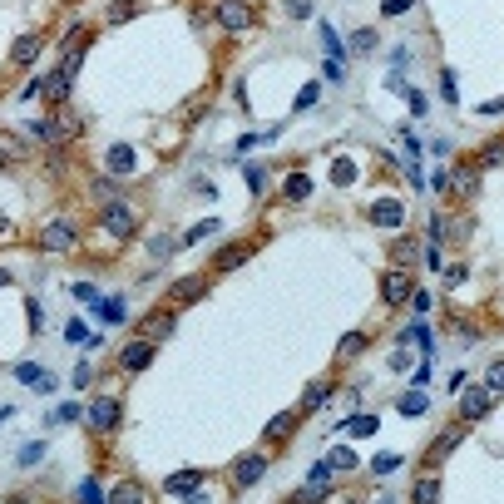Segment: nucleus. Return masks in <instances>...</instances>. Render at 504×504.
<instances>
[{
	"instance_id": "f257e3e1",
	"label": "nucleus",
	"mask_w": 504,
	"mask_h": 504,
	"mask_svg": "<svg viewBox=\"0 0 504 504\" xmlns=\"http://www.w3.org/2000/svg\"><path fill=\"white\" fill-rule=\"evenodd\" d=\"M100 222H104V232H109V237H134V227H139V213H134L129 203H109Z\"/></svg>"
},
{
	"instance_id": "f03ea898",
	"label": "nucleus",
	"mask_w": 504,
	"mask_h": 504,
	"mask_svg": "<svg viewBox=\"0 0 504 504\" xmlns=\"http://www.w3.org/2000/svg\"><path fill=\"white\" fill-rule=\"evenodd\" d=\"M262 475H267V455H262V450H252V455H242V460L232 465V490H252Z\"/></svg>"
},
{
	"instance_id": "7ed1b4c3",
	"label": "nucleus",
	"mask_w": 504,
	"mask_h": 504,
	"mask_svg": "<svg viewBox=\"0 0 504 504\" xmlns=\"http://www.w3.org/2000/svg\"><path fill=\"white\" fill-rule=\"evenodd\" d=\"M104 168H109L114 178H134V168H139V154H134V144H114V149L104 154Z\"/></svg>"
},
{
	"instance_id": "20e7f679",
	"label": "nucleus",
	"mask_w": 504,
	"mask_h": 504,
	"mask_svg": "<svg viewBox=\"0 0 504 504\" xmlns=\"http://www.w3.org/2000/svg\"><path fill=\"white\" fill-rule=\"evenodd\" d=\"M410 292H415V287H410V272H405V267H391V272L381 277V297H386V306H401Z\"/></svg>"
},
{
	"instance_id": "39448f33",
	"label": "nucleus",
	"mask_w": 504,
	"mask_h": 504,
	"mask_svg": "<svg viewBox=\"0 0 504 504\" xmlns=\"http://www.w3.org/2000/svg\"><path fill=\"white\" fill-rule=\"evenodd\" d=\"M154 346H159V341H149V336H144V341H129V346L119 351V366H124L129 376H134V371H144V366L154 361Z\"/></svg>"
},
{
	"instance_id": "423d86ee",
	"label": "nucleus",
	"mask_w": 504,
	"mask_h": 504,
	"mask_svg": "<svg viewBox=\"0 0 504 504\" xmlns=\"http://www.w3.org/2000/svg\"><path fill=\"white\" fill-rule=\"evenodd\" d=\"M490 401H495V391L475 386V391H465V396H460V415L475 425V420H485V415H490Z\"/></svg>"
},
{
	"instance_id": "0eeeda50",
	"label": "nucleus",
	"mask_w": 504,
	"mask_h": 504,
	"mask_svg": "<svg viewBox=\"0 0 504 504\" xmlns=\"http://www.w3.org/2000/svg\"><path fill=\"white\" fill-rule=\"evenodd\" d=\"M40 242H45V252H75V227L70 222H45Z\"/></svg>"
},
{
	"instance_id": "6e6552de",
	"label": "nucleus",
	"mask_w": 504,
	"mask_h": 504,
	"mask_svg": "<svg viewBox=\"0 0 504 504\" xmlns=\"http://www.w3.org/2000/svg\"><path fill=\"white\" fill-rule=\"evenodd\" d=\"M203 480H208L203 470H178V475H168V480H163V490H168L173 500H188V495H198Z\"/></svg>"
},
{
	"instance_id": "1a4fd4ad",
	"label": "nucleus",
	"mask_w": 504,
	"mask_h": 504,
	"mask_svg": "<svg viewBox=\"0 0 504 504\" xmlns=\"http://www.w3.org/2000/svg\"><path fill=\"white\" fill-rule=\"evenodd\" d=\"M85 425H90V430H114V425H119V401H109V396L95 401L85 410Z\"/></svg>"
},
{
	"instance_id": "9d476101",
	"label": "nucleus",
	"mask_w": 504,
	"mask_h": 504,
	"mask_svg": "<svg viewBox=\"0 0 504 504\" xmlns=\"http://www.w3.org/2000/svg\"><path fill=\"white\" fill-rule=\"evenodd\" d=\"M218 20H222V30H247V25H252V10H247L242 0H222V5H218Z\"/></svg>"
},
{
	"instance_id": "9b49d317",
	"label": "nucleus",
	"mask_w": 504,
	"mask_h": 504,
	"mask_svg": "<svg viewBox=\"0 0 504 504\" xmlns=\"http://www.w3.org/2000/svg\"><path fill=\"white\" fill-rule=\"evenodd\" d=\"M371 222H376V227H401V222H405V208L396 198L371 203Z\"/></svg>"
},
{
	"instance_id": "f8f14e48",
	"label": "nucleus",
	"mask_w": 504,
	"mask_h": 504,
	"mask_svg": "<svg viewBox=\"0 0 504 504\" xmlns=\"http://www.w3.org/2000/svg\"><path fill=\"white\" fill-rule=\"evenodd\" d=\"M297 425H302V410H282V415H272V420H267L262 440H287V435H292Z\"/></svg>"
},
{
	"instance_id": "ddd939ff",
	"label": "nucleus",
	"mask_w": 504,
	"mask_h": 504,
	"mask_svg": "<svg viewBox=\"0 0 504 504\" xmlns=\"http://www.w3.org/2000/svg\"><path fill=\"white\" fill-rule=\"evenodd\" d=\"M203 287H208V277H183V282H173L168 311H173V306H183V302H198V297H203Z\"/></svg>"
},
{
	"instance_id": "4468645a",
	"label": "nucleus",
	"mask_w": 504,
	"mask_h": 504,
	"mask_svg": "<svg viewBox=\"0 0 504 504\" xmlns=\"http://www.w3.org/2000/svg\"><path fill=\"white\" fill-rule=\"evenodd\" d=\"M65 129H70L65 119H35V124H30V134H35L40 144H60V139H70Z\"/></svg>"
},
{
	"instance_id": "2eb2a0df",
	"label": "nucleus",
	"mask_w": 504,
	"mask_h": 504,
	"mask_svg": "<svg viewBox=\"0 0 504 504\" xmlns=\"http://www.w3.org/2000/svg\"><path fill=\"white\" fill-rule=\"evenodd\" d=\"M247 252H252L247 242H227V247L218 252V262H213V272H232V267H242V262H247Z\"/></svg>"
},
{
	"instance_id": "dca6fc26",
	"label": "nucleus",
	"mask_w": 504,
	"mask_h": 504,
	"mask_svg": "<svg viewBox=\"0 0 504 504\" xmlns=\"http://www.w3.org/2000/svg\"><path fill=\"white\" fill-rule=\"evenodd\" d=\"M40 95H45V100H55V104H65V100H70V80H65L60 70H50V75L40 80Z\"/></svg>"
},
{
	"instance_id": "f3484780",
	"label": "nucleus",
	"mask_w": 504,
	"mask_h": 504,
	"mask_svg": "<svg viewBox=\"0 0 504 504\" xmlns=\"http://www.w3.org/2000/svg\"><path fill=\"white\" fill-rule=\"evenodd\" d=\"M326 401H331V381H311L302 391V405H297V410H321Z\"/></svg>"
},
{
	"instance_id": "a211bd4d",
	"label": "nucleus",
	"mask_w": 504,
	"mask_h": 504,
	"mask_svg": "<svg viewBox=\"0 0 504 504\" xmlns=\"http://www.w3.org/2000/svg\"><path fill=\"white\" fill-rule=\"evenodd\" d=\"M168 331H173V311H154V316L144 321V336H149V341H163Z\"/></svg>"
},
{
	"instance_id": "6ab92c4d",
	"label": "nucleus",
	"mask_w": 504,
	"mask_h": 504,
	"mask_svg": "<svg viewBox=\"0 0 504 504\" xmlns=\"http://www.w3.org/2000/svg\"><path fill=\"white\" fill-rule=\"evenodd\" d=\"M282 193H287V203H306L311 198V178H306V173H292V178L282 183Z\"/></svg>"
},
{
	"instance_id": "aec40b11",
	"label": "nucleus",
	"mask_w": 504,
	"mask_h": 504,
	"mask_svg": "<svg viewBox=\"0 0 504 504\" xmlns=\"http://www.w3.org/2000/svg\"><path fill=\"white\" fill-rule=\"evenodd\" d=\"M40 45H45V40H40V35H20V40H15V65H30V60H35V50H40Z\"/></svg>"
},
{
	"instance_id": "412c9836",
	"label": "nucleus",
	"mask_w": 504,
	"mask_h": 504,
	"mask_svg": "<svg viewBox=\"0 0 504 504\" xmlns=\"http://www.w3.org/2000/svg\"><path fill=\"white\" fill-rule=\"evenodd\" d=\"M455 445H460V430H455V435H440V440L430 445V455H425V465H440V460H445V455H450Z\"/></svg>"
},
{
	"instance_id": "4be33fe9",
	"label": "nucleus",
	"mask_w": 504,
	"mask_h": 504,
	"mask_svg": "<svg viewBox=\"0 0 504 504\" xmlns=\"http://www.w3.org/2000/svg\"><path fill=\"white\" fill-rule=\"evenodd\" d=\"M109 504H149V495H144L134 480H124V485L114 490V500H109Z\"/></svg>"
},
{
	"instance_id": "5701e85b",
	"label": "nucleus",
	"mask_w": 504,
	"mask_h": 504,
	"mask_svg": "<svg viewBox=\"0 0 504 504\" xmlns=\"http://www.w3.org/2000/svg\"><path fill=\"white\" fill-rule=\"evenodd\" d=\"M425 405H430V401H425V391H405L396 410H401L405 420H410V415H425Z\"/></svg>"
},
{
	"instance_id": "b1692460",
	"label": "nucleus",
	"mask_w": 504,
	"mask_h": 504,
	"mask_svg": "<svg viewBox=\"0 0 504 504\" xmlns=\"http://www.w3.org/2000/svg\"><path fill=\"white\" fill-rule=\"evenodd\" d=\"M218 232V218H203V222H193L188 232H183V247H193V242H203V237H213Z\"/></svg>"
},
{
	"instance_id": "393cba45",
	"label": "nucleus",
	"mask_w": 504,
	"mask_h": 504,
	"mask_svg": "<svg viewBox=\"0 0 504 504\" xmlns=\"http://www.w3.org/2000/svg\"><path fill=\"white\" fill-rule=\"evenodd\" d=\"M435 500H440V480H435V475H425V480L415 485V500H410V504H435Z\"/></svg>"
},
{
	"instance_id": "a878e982",
	"label": "nucleus",
	"mask_w": 504,
	"mask_h": 504,
	"mask_svg": "<svg viewBox=\"0 0 504 504\" xmlns=\"http://www.w3.org/2000/svg\"><path fill=\"white\" fill-rule=\"evenodd\" d=\"M20 154H25V149H20V139H15V134H0V168H10Z\"/></svg>"
},
{
	"instance_id": "bb28decb",
	"label": "nucleus",
	"mask_w": 504,
	"mask_h": 504,
	"mask_svg": "<svg viewBox=\"0 0 504 504\" xmlns=\"http://www.w3.org/2000/svg\"><path fill=\"white\" fill-rule=\"evenodd\" d=\"M80 415H85V405L65 401V405H60V410H50V415H45V420H50V425H70V420H80Z\"/></svg>"
},
{
	"instance_id": "cd10ccee",
	"label": "nucleus",
	"mask_w": 504,
	"mask_h": 504,
	"mask_svg": "<svg viewBox=\"0 0 504 504\" xmlns=\"http://www.w3.org/2000/svg\"><path fill=\"white\" fill-rule=\"evenodd\" d=\"M415 252H420V247H415L410 237H401V242H391V262H396V267H405V262H415Z\"/></svg>"
},
{
	"instance_id": "c85d7f7f",
	"label": "nucleus",
	"mask_w": 504,
	"mask_h": 504,
	"mask_svg": "<svg viewBox=\"0 0 504 504\" xmlns=\"http://www.w3.org/2000/svg\"><path fill=\"white\" fill-rule=\"evenodd\" d=\"M80 65H85V45H75V50L65 55V65H60V75H65V80H75V75H80Z\"/></svg>"
},
{
	"instance_id": "c756f323",
	"label": "nucleus",
	"mask_w": 504,
	"mask_h": 504,
	"mask_svg": "<svg viewBox=\"0 0 504 504\" xmlns=\"http://www.w3.org/2000/svg\"><path fill=\"white\" fill-rule=\"evenodd\" d=\"M242 178H247V188H252V193H262V188H267V168H262V163H247V168H242Z\"/></svg>"
},
{
	"instance_id": "7c9ffc66",
	"label": "nucleus",
	"mask_w": 504,
	"mask_h": 504,
	"mask_svg": "<svg viewBox=\"0 0 504 504\" xmlns=\"http://www.w3.org/2000/svg\"><path fill=\"white\" fill-rule=\"evenodd\" d=\"M366 341H371V336H366V331H351V336H346V341H341V351H336V356H341V361H346V356H356V351H366Z\"/></svg>"
},
{
	"instance_id": "2f4dec72",
	"label": "nucleus",
	"mask_w": 504,
	"mask_h": 504,
	"mask_svg": "<svg viewBox=\"0 0 504 504\" xmlns=\"http://www.w3.org/2000/svg\"><path fill=\"white\" fill-rule=\"evenodd\" d=\"M316 500H326V480H306L302 495H297V504H316Z\"/></svg>"
},
{
	"instance_id": "473e14b6",
	"label": "nucleus",
	"mask_w": 504,
	"mask_h": 504,
	"mask_svg": "<svg viewBox=\"0 0 504 504\" xmlns=\"http://www.w3.org/2000/svg\"><path fill=\"white\" fill-rule=\"evenodd\" d=\"M100 321L119 326V321H124V297H114V302H100Z\"/></svg>"
},
{
	"instance_id": "72a5a7b5",
	"label": "nucleus",
	"mask_w": 504,
	"mask_h": 504,
	"mask_svg": "<svg viewBox=\"0 0 504 504\" xmlns=\"http://www.w3.org/2000/svg\"><path fill=\"white\" fill-rule=\"evenodd\" d=\"M351 50H356V55H371V50H376V30H356V35H351Z\"/></svg>"
},
{
	"instance_id": "f704fd0d",
	"label": "nucleus",
	"mask_w": 504,
	"mask_h": 504,
	"mask_svg": "<svg viewBox=\"0 0 504 504\" xmlns=\"http://www.w3.org/2000/svg\"><path fill=\"white\" fill-rule=\"evenodd\" d=\"M15 376H20L25 386H40V381H45V371H40L35 361H20V366H15Z\"/></svg>"
},
{
	"instance_id": "c9c22d12",
	"label": "nucleus",
	"mask_w": 504,
	"mask_h": 504,
	"mask_svg": "<svg viewBox=\"0 0 504 504\" xmlns=\"http://www.w3.org/2000/svg\"><path fill=\"white\" fill-rule=\"evenodd\" d=\"M326 465H331V470H356V455H351V450H346V445H336V450H331V460H326Z\"/></svg>"
},
{
	"instance_id": "e433bc0d",
	"label": "nucleus",
	"mask_w": 504,
	"mask_h": 504,
	"mask_svg": "<svg viewBox=\"0 0 504 504\" xmlns=\"http://www.w3.org/2000/svg\"><path fill=\"white\" fill-rule=\"evenodd\" d=\"M485 391H495V396L504 391V361H495V366L485 371Z\"/></svg>"
},
{
	"instance_id": "4c0bfd02",
	"label": "nucleus",
	"mask_w": 504,
	"mask_h": 504,
	"mask_svg": "<svg viewBox=\"0 0 504 504\" xmlns=\"http://www.w3.org/2000/svg\"><path fill=\"white\" fill-rule=\"evenodd\" d=\"M475 173H480V168H460V173H455V188H460V193H475V188H480Z\"/></svg>"
},
{
	"instance_id": "58836bf2",
	"label": "nucleus",
	"mask_w": 504,
	"mask_h": 504,
	"mask_svg": "<svg viewBox=\"0 0 504 504\" xmlns=\"http://www.w3.org/2000/svg\"><path fill=\"white\" fill-rule=\"evenodd\" d=\"M75 500H80V504H104V490H100V485H95V480H85Z\"/></svg>"
},
{
	"instance_id": "ea45409f",
	"label": "nucleus",
	"mask_w": 504,
	"mask_h": 504,
	"mask_svg": "<svg viewBox=\"0 0 504 504\" xmlns=\"http://www.w3.org/2000/svg\"><path fill=\"white\" fill-rule=\"evenodd\" d=\"M178 247H183V237H154V257H168Z\"/></svg>"
},
{
	"instance_id": "a19ab883",
	"label": "nucleus",
	"mask_w": 504,
	"mask_h": 504,
	"mask_svg": "<svg viewBox=\"0 0 504 504\" xmlns=\"http://www.w3.org/2000/svg\"><path fill=\"white\" fill-rule=\"evenodd\" d=\"M346 425H351L356 435H376V415H351Z\"/></svg>"
},
{
	"instance_id": "79ce46f5",
	"label": "nucleus",
	"mask_w": 504,
	"mask_h": 504,
	"mask_svg": "<svg viewBox=\"0 0 504 504\" xmlns=\"http://www.w3.org/2000/svg\"><path fill=\"white\" fill-rule=\"evenodd\" d=\"M75 302H85V306H100V292H95V282H80V287H75Z\"/></svg>"
},
{
	"instance_id": "37998d69",
	"label": "nucleus",
	"mask_w": 504,
	"mask_h": 504,
	"mask_svg": "<svg viewBox=\"0 0 504 504\" xmlns=\"http://www.w3.org/2000/svg\"><path fill=\"white\" fill-rule=\"evenodd\" d=\"M25 311H30V331H40V326H45V306H40V297H30Z\"/></svg>"
},
{
	"instance_id": "c03bdc74",
	"label": "nucleus",
	"mask_w": 504,
	"mask_h": 504,
	"mask_svg": "<svg viewBox=\"0 0 504 504\" xmlns=\"http://www.w3.org/2000/svg\"><path fill=\"white\" fill-rule=\"evenodd\" d=\"M316 100H321V85H306L302 95H297V114H302V109H311Z\"/></svg>"
},
{
	"instance_id": "a18cd8bd",
	"label": "nucleus",
	"mask_w": 504,
	"mask_h": 504,
	"mask_svg": "<svg viewBox=\"0 0 504 504\" xmlns=\"http://www.w3.org/2000/svg\"><path fill=\"white\" fill-rule=\"evenodd\" d=\"M440 95H445V104H455V100H460V95H455V75H450V70L440 75Z\"/></svg>"
},
{
	"instance_id": "49530a36",
	"label": "nucleus",
	"mask_w": 504,
	"mask_h": 504,
	"mask_svg": "<svg viewBox=\"0 0 504 504\" xmlns=\"http://www.w3.org/2000/svg\"><path fill=\"white\" fill-rule=\"evenodd\" d=\"M410 5H415V0H386V5H381V15H405Z\"/></svg>"
},
{
	"instance_id": "de8ad7c7",
	"label": "nucleus",
	"mask_w": 504,
	"mask_h": 504,
	"mask_svg": "<svg viewBox=\"0 0 504 504\" xmlns=\"http://www.w3.org/2000/svg\"><path fill=\"white\" fill-rule=\"evenodd\" d=\"M129 15H134V5H129V0H119V5L109 10V20H114V25H119V20H129Z\"/></svg>"
},
{
	"instance_id": "09e8293b",
	"label": "nucleus",
	"mask_w": 504,
	"mask_h": 504,
	"mask_svg": "<svg viewBox=\"0 0 504 504\" xmlns=\"http://www.w3.org/2000/svg\"><path fill=\"white\" fill-rule=\"evenodd\" d=\"M90 381H95V366H75V386H80V391H85V386H90Z\"/></svg>"
},
{
	"instance_id": "8fccbe9b",
	"label": "nucleus",
	"mask_w": 504,
	"mask_h": 504,
	"mask_svg": "<svg viewBox=\"0 0 504 504\" xmlns=\"http://www.w3.org/2000/svg\"><path fill=\"white\" fill-rule=\"evenodd\" d=\"M40 455H45V445H25V450H20V465H35Z\"/></svg>"
},
{
	"instance_id": "3c124183",
	"label": "nucleus",
	"mask_w": 504,
	"mask_h": 504,
	"mask_svg": "<svg viewBox=\"0 0 504 504\" xmlns=\"http://www.w3.org/2000/svg\"><path fill=\"white\" fill-rule=\"evenodd\" d=\"M396 465H401V455H381V460H376V475H391Z\"/></svg>"
},
{
	"instance_id": "603ef678",
	"label": "nucleus",
	"mask_w": 504,
	"mask_h": 504,
	"mask_svg": "<svg viewBox=\"0 0 504 504\" xmlns=\"http://www.w3.org/2000/svg\"><path fill=\"white\" fill-rule=\"evenodd\" d=\"M65 336H70V341H85V336H90V326H85V321H70V331H65Z\"/></svg>"
},
{
	"instance_id": "864d4df0",
	"label": "nucleus",
	"mask_w": 504,
	"mask_h": 504,
	"mask_svg": "<svg viewBox=\"0 0 504 504\" xmlns=\"http://www.w3.org/2000/svg\"><path fill=\"white\" fill-rule=\"evenodd\" d=\"M188 504H213V495H188Z\"/></svg>"
},
{
	"instance_id": "5fc2aeb1",
	"label": "nucleus",
	"mask_w": 504,
	"mask_h": 504,
	"mask_svg": "<svg viewBox=\"0 0 504 504\" xmlns=\"http://www.w3.org/2000/svg\"><path fill=\"white\" fill-rule=\"evenodd\" d=\"M376 504H396V495H381V500H376Z\"/></svg>"
},
{
	"instance_id": "6e6d98bb",
	"label": "nucleus",
	"mask_w": 504,
	"mask_h": 504,
	"mask_svg": "<svg viewBox=\"0 0 504 504\" xmlns=\"http://www.w3.org/2000/svg\"><path fill=\"white\" fill-rule=\"evenodd\" d=\"M5 282H10V272H0V287H5Z\"/></svg>"
}]
</instances>
